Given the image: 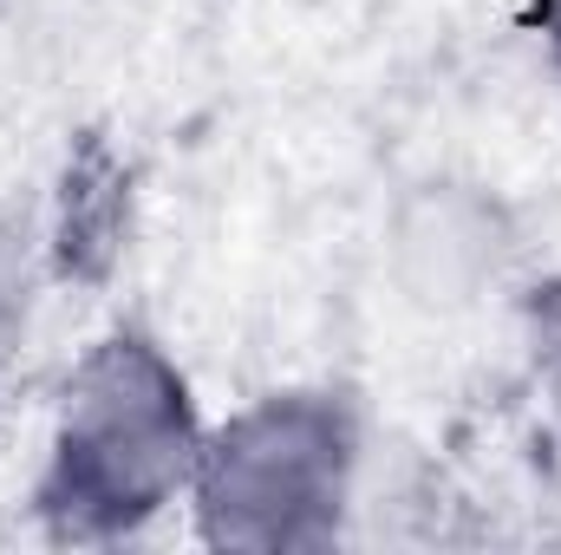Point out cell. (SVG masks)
Segmentation results:
<instances>
[{"label": "cell", "mask_w": 561, "mask_h": 555, "mask_svg": "<svg viewBox=\"0 0 561 555\" xmlns=\"http://www.w3.org/2000/svg\"><path fill=\"white\" fill-rule=\"evenodd\" d=\"M196 451L203 431L170 360L144 340H105L66 386L46 503L72 530H131L190 497Z\"/></svg>", "instance_id": "obj_1"}, {"label": "cell", "mask_w": 561, "mask_h": 555, "mask_svg": "<svg viewBox=\"0 0 561 555\" xmlns=\"http://www.w3.org/2000/svg\"><path fill=\"white\" fill-rule=\"evenodd\" d=\"M353 490V424L333 399L287 393L229 418L196 451L190 503L216 543L300 550L327 543Z\"/></svg>", "instance_id": "obj_2"}, {"label": "cell", "mask_w": 561, "mask_h": 555, "mask_svg": "<svg viewBox=\"0 0 561 555\" xmlns=\"http://www.w3.org/2000/svg\"><path fill=\"white\" fill-rule=\"evenodd\" d=\"M20 307H26V249H20V229L0 216V340L20 320Z\"/></svg>", "instance_id": "obj_3"}, {"label": "cell", "mask_w": 561, "mask_h": 555, "mask_svg": "<svg viewBox=\"0 0 561 555\" xmlns=\"http://www.w3.org/2000/svg\"><path fill=\"white\" fill-rule=\"evenodd\" d=\"M542 340H549V386H556V406H561V307L549 314V327H542Z\"/></svg>", "instance_id": "obj_4"}, {"label": "cell", "mask_w": 561, "mask_h": 555, "mask_svg": "<svg viewBox=\"0 0 561 555\" xmlns=\"http://www.w3.org/2000/svg\"><path fill=\"white\" fill-rule=\"evenodd\" d=\"M549 39H556V59H561V0H549Z\"/></svg>", "instance_id": "obj_5"}]
</instances>
